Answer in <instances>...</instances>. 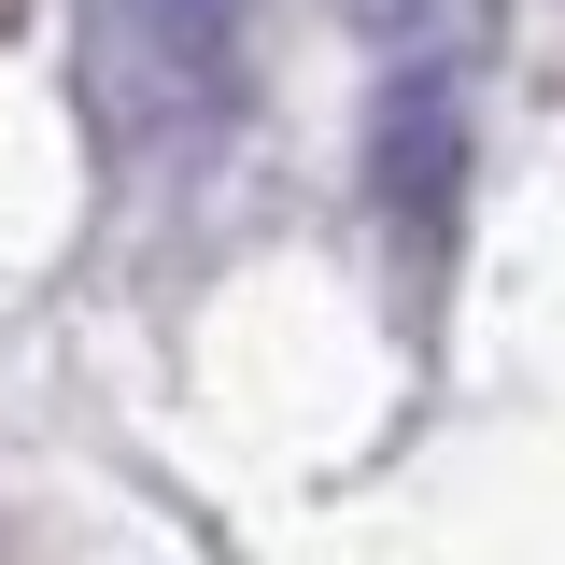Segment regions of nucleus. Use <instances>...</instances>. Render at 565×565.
<instances>
[{
	"mask_svg": "<svg viewBox=\"0 0 565 565\" xmlns=\"http://www.w3.org/2000/svg\"><path fill=\"white\" fill-rule=\"evenodd\" d=\"M241 14L255 0H99V29H114V57L156 114H184L199 128L212 99H226V57H241Z\"/></svg>",
	"mask_w": 565,
	"mask_h": 565,
	"instance_id": "1",
	"label": "nucleus"
},
{
	"mask_svg": "<svg viewBox=\"0 0 565 565\" xmlns=\"http://www.w3.org/2000/svg\"><path fill=\"white\" fill-rule=\"evenodd\" d=\"M452 184H467V128H452V85L438 71H396V99H382V199L411 241L452 226Z\"/></svg>",
	"mask_w": 565,
	"mask_h": 565,
	"instance_id": "2",
	"label": "nucleus"
}]
</instances>
